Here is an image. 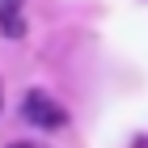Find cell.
Instances as JSON below:
<instances>
[{
    "instance_id": "cell-2",
    "label": "cell",
    "mask_w": 148,
    "mask_h": 148,
    "mask_svg": "<svg viewBox=\"0 0 148 148\" xmlns=\"http://www.w3.org/2000/svg\"><path fill=\"white\" fill-rule=\"evenodd\" d=\"M17 4H21V0H4V34H21V25H17Z\"/></svg>"
},
{
    "instance_id": "cell-1",
    "label": "cell",
    "mask_w": 148,
    "mask_h": 148,
    "mask_svg": "<svg viewBox=\"0 0 148 148\" xmlns=\"http://www.w3.org/2000/svg\"><path fill=\"white\" fill-rule=\"evenodd\" d=\"M21 114H25V123L47 127V131H55V127L68 123V110L51 97V89H30V93H25V102H21Z\"/></svg>"
},
{
    "instance_id": "cell-3",
    "label": "cell",
    "mask_w": 148,
    "mask_h": 148,
    "mask_svg": "<svg viewBox=\"0 0 148 148\" xmlns=\"http://www.w3.org/2000/svg\"><path fill=\"white\" fill-rule=\"evenodd\" d=\"M9 148H47V144H30V140H21V144H9Z\"/></svg>"
}]
</instances>
